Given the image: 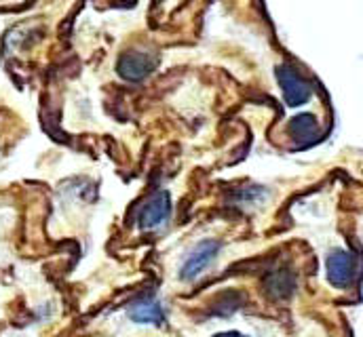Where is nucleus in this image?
Masks as SVG:
<instances>
[{
    "instance_id": "nucleus-1",
    "label": "nucleus",
    "mask_w": 363,
    "mask_h": 337,
    "mask_svg": "<svg viewBox=\"0 0 363 337\" xmlns=\"http://www.w3.org/2000/svg\"><path fill=\"white\" fill-rule=\"evenodd\" d=\"M172 213H174V207H172L169 192L167 190H157L138 207L135 224L144 232H155V230H161V228H165L169 224Z\"/></svg>"
},
{
    "instance_id": "nucleus-2",
    "label": "nucleus",
    "mask_w": 363,
    "mask_h": 337,
    "mask_svg": "<svg viewBox=\"0 0 363 337\" xmlns=\"http://www.w3.org/2000/svg\"><path fill=\"white\" fill-rule=\"evenodd\" d=\"M222 251V243L213 241V239H205L201 243H196L190 251L186 253L184 261L180 265V280L184 282H194L199 280L218 259V255Z\"/></svg>"
},
{
    "instance_id": "nucleus-3",
    "label": "nucleus",
    "mask_w": 363,
    "mask_h": 337,
    "mask_svg": "<svg viewBox=\"0 0 363 337\" xmlns=\"http://www.w3.org/2000/svg\"><path fill=\"white\" fill-rule=\"evenodd\" d=\"M328 280L336 289H347L357 278V257L347 249H336L328 257Z\"/></svg>"
},
{
    "instance_id": "nucleus-4",
    "label": "nucleus",
    "mask_w": 363,
    "mask_h": 337,
    "mask_svg": "<svg viewBox=\"0 0 363 337\" xmlns=\"http://www.w3.org/2000/svg\"><path fill=\"white\" fill-rule=\"evenodd\" d=\"M127 316L131 323L142 327H165L167 323L165 306L157 297H142L127 310Z\"/></svg>"
},
{
    "instance_id": "nucleus-5",
    "label": "nucleus",
    "mask_w": 363,
    "mask_h": 337,
    "mask_svg": "<svg viewBox=\"0 0 363 337\" xmlns=\"http://www.w3.org/2000/svg\"><path fill=\"white\" fill-rule=\"evenodd\" d=\"M283 97L289 105H302L311 99V84L306 83L294 68H279L277 72Z\"/></svg>"
},
{
    "instance_id": "nucleus-6",
    "label": "nucleus",
    "mask_w": 363,
    "mask_h": 337,
    "mask_svg": "<svg viewBox=\"0 0 363 337\" xmlns=\"http://www.w3.org/2000/svg\"><path fill=\"white\" fill-rule=\"evenodd\" d=\"M152 70H155V59H152L148 53L131 51V53H125V55L118 59V74H121L125 81H142V79H146Z\"/></svg>"
},
{
    "instance_id": "nucleus-7",
    "label": "nucleus",
    "mask_w": 363,
    "mask_h": 337,
    "mask_svg": "<svg viewBox=\"0 0 363 337\" xmlns=\"http://www.w3.org/2000/svg\"><path fill=\"white\" fill-rule=\"evenodd\" d=\"M289 135L294 142H298L300 146H306L311 142L317 139L319 135V125L317 120L311 116V114H302V116H296L291 122H289Z\"/></svg>"
},
{
    "instance_id": "nucleus-8",
    "label": "nucleus",
    "mask_w": 363,
    "mask_h": 337,
    "mask_svg": "<svg viewBox=\"0 0 363 337\" xmlns=\"http://www.w3.org/2000/svg\"><path fill=\"white\" fill-rule=\"evenodd\" d=\"M269 287H271V293L274 295V297H285V295H289V293H291L294 278H291V274H289V272H277V274H272L271 276Z\"/></svg>"
},
{
    "instance_id": "nucleus-9",
    "label": "nucleus",
    "mask_w": 363,
    "mask_h": 337,
    "mask_svg": "<svg viewBox=\"0 0 363 337\" xmlns=\"http://www.w3.org/2000/svg\"><path fill=\"white\" fill-rule=\"evenodd\" d=\"M213 337H250V336H245V333H241V331H222V333H216Z\"/></svg>"
}]
</instances>
